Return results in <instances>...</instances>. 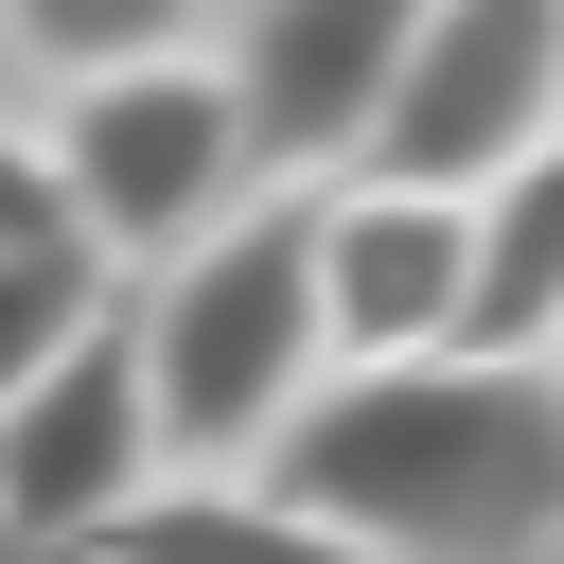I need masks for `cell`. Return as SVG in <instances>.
<instances>
[{
    "instance_id": "6da1fadb",
    "label": "cell",
    "mask_w": 564,
    "mask_h": 564,
    "mask_svg": "<svg viewBox=\"0 0 564 564\" xmlns=\"http://www.w3.org/2000/svg\"><path fill=\"white\" fill-rule=\"evenodd\" d=\"M264 494H300L317 529H352L370 564H511L564 529V370L546 352H370L317 370V405L247 458Z\"/></svg>"
},
{
    "instance_id": "7a4b0ae2",
    "label": "cell",
    "mask_w": 564,
    "mask_h": 564,
    "mask_svg": "<svg viewBox=\"0 0 564 564\" xmlns=\"http://www.w3.org/2000/svg\"><path fill=\"white\" fill-rule=\"evenodd\" d=\"M141 317V405H159V458L176 476H247L317 370H335V317H317V194H247L229 229H194L159 282H123Z\"/></svg>"
},
{
    "instance_id": "3957f363",
    "label": "cell",
    "mask_w": 564,
    "mask_h": 564,
    "mask_svg": "<svg viewBox=\"0 0 564 564\" xmlns=\"http://www.w3.org/2000/svg\"><path fill=\"white\" fill-rule=\"evenodd\" d=\"M53 212H70V247L88 264H176L194 229H229L247 194H282L264 159H247V106H229V70L212 53H141V70H88V88H53Z\"/></svg>"
},
{
    "instance_id": "277c9868",
    "label": "cell",
    "mask_w": 564,
    "mask_h": 564,
    "mask_svg": "<svg viewBox=\"0 0 564 564\" xmlns=\"http://www.w3.org/2000/svg\"><path fill=\"white\" fill-rule=\"evenodd\" d=\"M564 123V0H423L388 123L352 176H423V194H494L529 141Z\"/></svg>"
},
{
    "instance_id": "5b68a950",
    "label": "cell",
    "mask_w": 564,
    "mask_h": 564,
    "mask_svg": "<svg viewBox=\"0 0 564 564\" xmlns=\"http://www.w3.org/2000/svg\"><path fill=\"white\" fill-rule=\"evenodd\" d=\"M159 476H176V458H159V405H141V317L106 300V317L0 405V529H18L35 564H88Z\"/></svg>"
},
{
    "instance_id": "8992f818",
    "label": "cell",
    "mask_w": 564,
    "mask_h": 564,
    "mask_svg": "<svg viewBox=\"0 0 564 564\" xmlns=\"http://www.w3.org/2000/svg\"><path fill=\"white\" fill-rule=\"evenodd\" d=\"M405 35H423V0H247V35L212 53V70H229V106H247V159H264L282 194L352 176V159H370V123H388Z\"/></svg>"
},
{
    "instance_id": "52a82bcc",
    "label": "cell",
    "mask_w": 564,
    "mask_h": 564,
    "mask_svg": "<svg viewBox=\"0 0 564 564\" xmlns=\"http://www.w3.org/2000/svg\"><path fill=\"white\" fill-rule=\"evenodd\" d=\"M317 317H335V370L370 352H441L476 317V194H423V176H317Z\"/></svg>"
},
{
    "instance_id": "ba28073f",
    "label": "cell",
    "mask_w": 564,
    "mask_h": 564,
    "mask_svg": "<svg viewBox=\"0 0 564 564\" xmlns=\"http://www.w3.org/2000/svg\"><path fill=\"white\" fill-rule=\"evenodd\" d=\"M88 564H370V546L317 529L300 494H264V476H159Z\"/></svg>"
},
{
    "instance_id": "9c48e42d",
    "label": "cell",
    "mask_w": 564,
    "mask_h": 564,
    "mask_svg": "<svg viewBox=\"0 0 564 564\" xmlns=\"http://www.w3.org/2000/svg\"><path fill=\"white\" fill-rule=\"evenodd\" d=\"M476 352H546L564 335V123L476 194V317H458Z\"/></svg>"
},
{
    "instance_id": "30bf717a",
    "label": "cell",
    "mask_w": 564,
    "mask_h": 564,
    "mask_svg": "<svg viewBox=\"0 0 564 564\" xmlns=\"http://www.w3.org/2000/svg\"><path fill=\"white\" fill-rule=\"evenodd\" d=\"M106 300H123V264H88L70 229L0 247V405H18V388H35V370H53V352H70L88 317H106Z\"/></svg>"
},
{
    "instance_id": "8fae6325",
    "label": "cell",
    "mask_w": 564,
    "mask_h": 564,
    "mask_svg": "<svg viewBox=\"0 0 564 564\" xmlns=\"http://www.w3.org/2000/svg\"><path fill=\"white\" fill-rule=\"evenodd\" d=\"M0 35L53 70V88H88V70H141V53H194V0H0Z\"/></svg>"
},
{
    "instance_id": "7c38bea8",
    "label": "cell",
    "mask_w": 564,
    "mask_h": 564,
    "mask_svg": "<svg viewBox=\"0 0 564 564\" xmlns=\"http://www.w3.org/2000/svg\"><path fill=\"white\" fill-rule=\"evenodd\" d=\"M35 229H70V212H53V141L0 123V247H35Z\"/></svg>"
},
{
    "instance_id": "4fadbf2b",
    "label": "cell",
    "mask_w": 564,
    "mask_h": 564,
    "mask_svg": "<svg viewBox=\"0 0 564 564\" xmlns=\"http://www.w3.org/2000/svg\"><path fill=\"white\" fill-rule=\"evenodd\" d=\"M0 564H35V546H18V529H0Z\"/></svg>"
},
{
    "instance_id": "5bb4252c",
    "label": "cell",
    "mask_w": 564,
    "mask_h": 564,
    "mask_svg": "<svg viewBox=\"0 0 564 564\" xmlns=\"http://www.w3.org/2000/svg\"><path fill=\"white\" fill-rule=\"evenodd\" d=\"M546 370H564V335H546Z\"/></svg>"
}]
</instances>
